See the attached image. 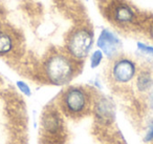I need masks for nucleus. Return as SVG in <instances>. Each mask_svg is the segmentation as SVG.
Returning <instances> with one entry per match:
<instances>
[{
	"instance_id": "14",
	"label": "nucleus",
	"mask_w": 153,
	"mask_h": 144,
	"mask_svg": "<svg viewBox=\"0 0 153 144\" xmlns=\"http://www.w3.org/2000/svg\"><path fill=\"white\" fill-rule=\"evenodd\" d=\"M153 139V123L151 124L150 128H149L148 133L146 135V141H151Z\"/></svg>"
},
{
	"instance_id": "3",
	"label": "nucleus",
	"mask_w": 153,
	"mask_h": 144,
	"mask_svg": "<svg viewBox=\"0 0 153 144\" xmlns=\"http://www.w3.org/2000/svg\"><path fill=\"white\" fill-rule=\"evenodd\" d=\"M61 108L70 117H81L87 114L91 106V95L83 86H70L62 93Z\"/></svg>"
},
{
	"instance_id": "2",
	"label": "nucleus",
	"mask_w": 153,
	"mask_h": 144,
	"mask_svg": "<svg viewBox=\"0 0 153 144\" xmlns=\"http://www.w3.org/2000/svg\"><path fill=\"white\" fill-rule=\"evenodd\" d=\"M94 32L87 26H80L71 30L65 40L64 51L76 61H82L88 55L94 45Z\"/></svg>"
},
{
	"instance_id": "13",
	"label": "nucleus",
	"mask_w": 153,
	"mask_h": 144,
	"mask_svg": "<svg viewBox=\"0 0 153 144\" xmlns=\"http://www.w3.org/2000/svg\"><path fill=\"white\" fill-rule=\"evenodd\" d=\"M17 86L19 87V89L22 92V93L24 94V95L26 96H30V94H32V92H30V86H28L26 83L22 82V81H18L17 82Z\"/></svg>"
},
{
	"instance_id": "11",
	"label": "nucleus",
	"mask_w": 153,
	"mask_h": 144,
	"mask_svg": "<svg viewBox=\"0 0 153 144\" xmlns=\"http://www.w3.org/2000/svg\"><path fill=\"white\" fill-rule=\"evenodd\" d=\"M103 57H104V54L100 51V50H97L92 53L91 57H90V65H91L92 68H98L101 64L103 60Z\"/></svg>"
},
{
	"instance_id": "12",
	"label": "nucleus",
	"mask_w": 153,
	"mask_h": 144,
	"mask_svg": "<svg viewBox=\"0 0 153 144\" xmlns=\"http://www.w3.org/2000/svg\"><path fill=\"white\" fill-rule=\"evenodd\" d=\"M136 45H137L138 51H140L143 54H145V55L150 56V57L153 58V46L145 44V43H143V42H137Z\"/></svg>"
},
{
	"instance_id": "5",
	"label": "nucleus",
	"mask_w": 153,
	"mask_h": 144,
	"mask_svg": "<svg viewBox=\"0 0 153 144\" xmlns=\"http://www.w3.org/2000/svg\"><path fill=\"white\" fill-rule=\"evenodd\" d=\"M99 50L108 58H115L122 49V41L115 33L103 28L97 40Z\"/></svg>"
},
{
	"instance_id": "9",
	"label": "nucleus",
	"mask_w": 153,
	"mask_h": 144,
	"mask_svg": "<svg viewBox=\"0 0 153 144\" xmlns=\"http://www.w3.org/2000/svg\"><path fill=\"white\" fill-rule=\"evenodd\" d=\"M44 127L49 133H57L61 126V120L57 112H49L44 117Z\"/></svg>"
},
{
	"instance_id": "16",
	"label": "nucleus",
	"mask_w": 153,
	"mask_h": 144,
	"mask_svg": "<svg viewBox=\"0 0 153 144\" xmlns=\"http://www.w3.org/2000/svg\"><path fill=\"white\" fill-rule=\"evenodd\" d=\"M150 105H151V107L153 108V93L151 94V96H150Z\"/></svg>"
},
{
	"instance_id": "1",
	"label": "nucleus",
	"mask_w": 153,
	"mask_h": 144,
	"mask_svg": "<svg viewBox=\"0 0 153 144\" xmlns=\"http://www.w3.org/2000/svg\"><path fill=\"white\" fill-rule=\"evenodd\" d=\"M46 80L53 85H65L74 78L79 70V61L65 51H53L43 64Z\"/></svg>"
},
{
	"instance_id": "7",
	"label": "nucleus",
	"mask_w": 153,
	"mask_h": 144,
	"mask_svg": "<svg viewBox=\"0 0 153 144\" xmlns=\"http://www.w3.org/2000/svg\"><path fill=\"white\" fill-rule=\"evenodd\" d=\"M153 86V78L152 75L148 70H142L137 74L136 77V87L138 92L145 93L148 92Z\"/></svg>"
},
{
	"instance_id": "10",
	"label": "nucleus",
	"mask_w": 153,
	"mask_h": 144,
	"mask_svg": "<svg viewBox=\"0 0 153 144\" xmlns=\"http://www.w3.org/2000/svg\"><path fill=\"white\" fill-rule=\"evenodd\" d=\"M96 110L99 118L104 119V120H107V119L111 118V116H112L111 104L106 99H101L100 101L97 102Z\"/></svg>"
},
{
	"instance_id": "8",
	"label": "nucleus",
	"mask_w": 153,
	"mask_h": 144,
	"mask_svg": "<svg viewBox=\"0 0 153 144\" xmlns=\"http://www.w3.org/2000/svg\"><path fill=\"white\" fill-rule=\"evenodd\" d=\"M15 45V40L11 33L0 30V56L11 53Z\"/></svg>"
},
{
	"instance_id": "6",
	"label": "nucleus",
	"mask_w": 153,
	"mask_h": 144,
	"mask_svg": "<svg viewBox=\"0 0 153 144\" xmlns=\"http://www.w3.org/2000/svg\"><path fill=\"white\" fill-rule=\"evenodd\" d=\"M111 17L112 20L117 24L120 26H129L135 22L137 15L133 8L129 4L124 2H119L113 5L112 11H111Z\"/></svg>"
},
{
	"instance_id": "4",
	"label": "nucleus",
	"mask_w": 153,
	"mask_h": 144,
	"mask_svg": "<svg viewBox=\"0 0 153 144\" xmlns=\"http://www.w3.org/2000/svg\"><path fill=\"white\" fill-rule=\"evenodd\" d=\"M137 74V66L132 59L127 57H117L111 64L110 75L117 84L129 83Z\"/></svg>"
},
{
	"instance_id": "15",
	"label": "nucleus",
	"mask_w": 153,
	"mask_h": 144,
	"mask_svg": "<svg viewBox=\"0 0 153 144\" xmlns=\"http://www.w3.org/2000/svg\"><path fill=\"white\" fill-rule=\"evenodd\" d=\"M147 33H148L149 37L153 40V23H151L150 26H148V32Z\"/></svg>"
}]
</instances>
